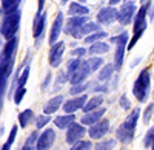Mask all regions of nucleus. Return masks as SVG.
<instances>
[{
    "instance_id": "obj_52",
    "label": "nucleus",
    "mask_w": 154,
    "mask_h": 150,
    "mask_svg": "<svg viewBox=\"0 0 154 150\" xmlns=\"http://www.w3.org/2000/svg\"><path fill=\"white\" fill-rule=\"evenodd\" d=\"M126 2H130V0H126Z\"/></svg>"
},
{
    "instance_id": "obj_28",
    "label": "nucleus",
    "mask_w": 154,
    "mask_h": 150,
    "mask_svg": "<svg viewBox=\"0 0 154 150\" xmlns=\"http://www.w3.org/2000/svg\"><path fill=\"white\" fill-rule=\"evenodd\" d=\"M19 5H20V0H2V9L6 14L19 9Z\"/></svg>"
},
{
    "instance_id": "obj_6",
    "label": "nucleus",
    "mask_w": 154,
    "mask_h": 150,
    "mask_svg": "<svg viewBox=\"0 0 154 150\" xmlns=\"http://www.w3.org/2000/svg\"><path fill=\"white\" fill-rule=\"evenodd\" d=\"M136 5L133 0H130V2H125L120 9L117 11V20L120 22V25H130L133 20H134V16H136Z\"/></svg>"
},
{
    "instance_id": "obj_30",
    "label": "nucleus",
    "mask_w": 154,
    "mask_h": 150,
    "mask_svg": "<svg viewBox=\"0 0 154 150\" xmlns=\"http://www.w3.org/2000/svg\"><path fill=\"white\" fill-rule=\"evenodd\" d=\"M116 147V141L114 139H105V141H100L96 144V150H112Z\"/></svg>"
},
{
    "instance_id": "obj_5",
    "label": "nucleus",
    "mask_w": 154,
    "mask_h": 150,
    "mask_svg": "<svg viewBox=\"0 0 154 150\" xmlns=\"http://www.w3.org/2000/svg\"><path fill=\"white\" fill-rule=\"evenodd\" d=\"M128 33H122L117 37H112L111 42L116 43V53H114V70H120L123 65V56L126 51V45H128Z\"/></svg>"
},
{
    "instance_id": "obj_40",
    "label": "nucleus",
    "mask_w": 154,
    "mask_h": 150,
    "mask_svg": "<svg viewBox=\"0 0 154 150\" xmlns=\"http://www.w3.org/2000/svg\"><path fill=\"white\" fill-rule=\"evenodd\" d=\"M37 138H38V135H37L35 132H32V133L28 136V139H26V142H25V144H28V145H34V144L37 142Z\"/></svg>"
},
{
    "instance_id": "obj_10",
    "label": "nucleus",
    "mask_w": 154,
    "mask_h": 150,
    "mask_svg": "<svg viewBox=\"0 0 154 150\" xmlns=\"http://www.w3.org/2000/svg\"><path fill=\"white\" fill-rule=\"evenodd\" d=\"M54 139H56V132H54L53 129H46V130L37 138L35 150H48L51 145H53Z\"/></svg>"
},
{
    "instance_id": "obj_7",
    "label": "nucleus",
    "mask_w": 154,
    "mask_h": 150,
    "mask_svg": "<svg viewBox=\"0 0 154 150\" xmlns=\"http://www.w3.org/2000/svg\"><path fill=\"white\" fill-rule=\"evenodd\" d=\"M63 53H65V43L62 40L56 42L51 45V49H49V65L53 68H57L62 62V57H63Z\"/></svg>"
},
{
    "instance_id": "obj_8",
    "label": "nucleus",
    "mask_w": 154,
    "mask_h": 150,
    "mask_svg": "<svg viewBox=\"0 0 154 150\" xmlns=\"http://www.w3.org/2000/svg\"><path fill=\"white\" fill-rule=\"evenodd\" d=\"M89 73H91V68H89L88 60H82L80 65H79V68H77V70L71 74L68 81L71 82V85H74V84H82V82L89 76Z\"/></svg>"
},
{
    "instance_id": "obj_32",
    "label": "nucleus",
    "mask_w": 154,
    "mask_h": 150,
    "mask_svg": "<svg viewBox=\"0 0 154 150\" xmlns=\"http://www.w3.org/2000/svg\"><path fill=\"white\" fill-rule=\"evenodd\" d=\"M93 148V144L89 142V141H83V139H80V141H77V142H74L72 144V147L69 148V150H91Z\"/></svg>"
},
{
    "instance_id": "obj_2",
    "label": "nucleus",
    "mask_w": 154,
    "mask_h": 150,
    "mask_svg": "<svg viewBox=\"0 0 154 150\" xmlns=\"http://www.w3.org/2000/svg\"><path fill=\"white\" fill-rule=\"evenodd\" d=\"M139 115H140V110L139 108H134L130 115L126 116V119L123 121L122 126H119L117 129V139L123 144H130L133 139H134V132H136V126H137V119H139Z\"/></svg>"
},
{
    "instance_id": "obj_41",
    "label": "nucleus",
    "mask_w": 154,
    "mask_h": 150,
    "mask_svg": "<svg viewBox=\"0 0 154 150\" xmlns=\"http://www.w3.org/2000/svg\"><path fill=\"white\" fill-rule=\"evenodd\" d=\"M16 135H17V127H12V129H11V133H9V138H8V141H6L9 145H12V142H14Z\"/></svg>"
},
{
    "instance_id": "obj_1",
    "label": "nucleus",
    "mask_w": 154,
    "mask_h": 150,
    "mask_svg": "<svg viewBox=\"0 0 154 150\" xmlns=\"http://www.w3.org/2000/svg\"><path fill=\"white\" fill-rule=\"evenodd\" d=\"M149 5H151V2H146V5H142L136 12L134 20H133V31H134V34H133V39L128 40V45H126L128 49H133V46L137 43V40L142 37V34L146 30V16H148Z\"/></svg>"
},
{
    "instance_id": "obj_25",
    "label": "nucleus",
    "mask_w": 154,
    "mask_h": 150,
    "mask_svg": "<svg viewBox=\"0 0 154 150\" xmlns=\"http://www.w3.org/2000/svg\"><path fill=\"white\" fill-rule=\"evenodd\" d=\"M102 104H103V97H102V96H96L93 99H89V101H86V104L83 105V110L88 113V111H91V110L99 108Z\"/></svg>"
},
{
    "instance_id": "obj_18",
    "label": "nucleus",
    "mask_w": 154,
    "mask_h": 150,
    "mask_svg": "<svg viewBox=\"0 0 154 150\" xmlns=\"http://www.w3.org/2000/svg\"><path fill=\"white\" fill-rule=\"evenodd\" d=\"M86 22H88L86 16H69V19L66 22V27H65V33L66 34H72L74 31H77Z\"/></svg>"
},
{
    "instance_id": "obj_9",
    "label": "nucleus",
    "mask_w": 154,
    "mask_h": 150,
    "mask_svg": "<svg viewBox=\"0 0 154 150\" xmlns=\"http://www.w3.org/2000/svg\"><path fill=\"white\" fill-rule=\"evenodd\" d=\"M108 130H109V121L102 118L100 121H97L96 124H93V126L89 127L88 133H89V136H91L93 139H100V138H103V136L108 133Z\"/></svg>"
},
{
    "instance_id": "obj_38",
    "label": "nucleus",
    "mask_w": 154,
    "mask_h": 150,
    "mask_svg": "<svg viewBox=\"0 0 154 150\" xmlns=\"http://www.w3.org/2000/svg\"><path fill=\"white\" fill-rule=\"evenodd\" d=\"M152 110H154V104H149L148 108L145 110V115H143V121H145V124L149 122V118H151V115H152Z\"/></svg>"
},
{
    "instance_id": "obj_3",
    "label": "nucleus",
    "mask_w": 154,
    "mask_h": 150,
    "mask_svg": "<svg viewBox=\"0 0 154 150\" xmlns=\"http://www.w3.org/2000/svg\"><path fill=\"white\" fill-rule=\"evenodd\" d=\"M149 71L148 70H142L140 74L137 76L134 85H133V94L136 96V99L139 102H143L146 101L148 97V90H149Z\"/></svg>"
},
{
    "instance_id": "obj_34",
    "label": "nucleus",
    "mask_w": 154,
    "mask_h": 150,
    "mask_svg": "<svg viewBox=\"0 0 154 150\" xmlns=\"http://www.w3.org/2000/svg\"><path fill=\"white\" fill-rule=\"evenodd\" d=\"M49 121H51L49 115H45V113H43L42 116H38V118L35 119V127H37V129H43Z\"/></svg>"
},
{
    "instance_id": "obj_37",
    "label": "nucleus",
    "mask_w": 154,
    "mask_h": 150,
    "mask_svg": "<svg viewBox=\"0 0 154 150\" xmlns=\"http://www.w3.org/2000/svg\"><path fill=\"white\" fill-rule=\"evenodd\" d=\"M25 93H26V88H25V87H17V91H16V94H14V102H16V104H20V102L23 101Z\"/></svg>"
},
{
    "instance_id": "obj_20",
    "label": "nucleus",
    "mask_w": 154,
    "mask_h": 150,
    "mask_svg": "<svg viewBox=\"0 0 154 150\" xmlns=\"http://www.w3.org/2000/svg\"><path fill=\"white\" fill-rule=\"evenodd\" d=\"M62 102H63V97H62V96H56V97H53V99H49V101L45 104V107H43V113H45V115H53V113H56V111L62 107Z\"/></svg>"
},
{
    "instance_id": "obj_19",
    "label": "nucleus",
    "mask_w": 154,
    "mask_h": 150,
    "mask_svg": "<svg viewBox=\"0 0 154 150\" xmlns=\"http://www.w3.org/2000/svg\"><path fill=\"white\" fill-rule=\"evenodd\" d=\"M46 27V12H37V16L34 19V25H32V34L35 39L42 36V33L45 31Z\"/></svg>"
},
{
    "instance_id": "obj_27",
    "label": "nucleus",
    "mask_w": 154,
    "mask_h": 150,
    "mask_svg": "<svg viewBox=\"0 0 154 150\" xmlns=\"http://www.w3.org/2000/svg\"><path fill=\"white\" fill-rule=\"evenodd\" d=\"M114 73V65L112 64H106V65H102V70L99 73V81H106L112 76Z\"/></svg>"
},
{
    "instance_id": "obj_15",
    "label": "nucleus",
    "mask_w": 154,
    "mask_h": 150,
    "mask_svg": "<svg viewBox=\"0 0 154 150\" xmlns=\"http://www.w3.org/2000/svg\"><path fill=\"white\" fill-rule=\"evenodd\" d=\"M63 30V12H59L54 19V23H53V28H51V33H49V43L53 45L59 40V36Z\"/></svg>"
},
{
    "instance_id": "obj_12",
    "label": "nucleus",
    "mask_w": 154,
    "mask_h": 150,
    "mask_svg": "<svg viewBox=\"0 0 154 150\" xmlns=\"http://www.w3.org/2000/svg\"><path fill=\"white\" fill-rule=\"evenodd\" d=\"M17 43H19V39H17L16 36H14V37H11V39H8V42H6L5 46H3L2 56H0V64H5V62L14 59L16 49H17Z\"/></svg>"
},
{
    "instance_id": "obj_29",
    "label": "nucleus",
    "mask_w": 154,
    "mask_h": 150,
    "mask_svg": "<svg viewBox=\"0 0 154 150\" xmlns=\"http://www.w3.org/2000/svg\"><path fill=\"white\" fill-rule=\"evenodd\" d=\"M80 62H82V59H79V57H72V59H69V60H68V65H66V74H68V79H69L71 74H72L77 68H79Z\"/></svg>"
},
{
    "instance_id": "obj_24",
    "label": "nucleus",
    "mask_w": 154,
    "mask_h": 150,
    "mask_svg": "<svg viewBox=\"0 0 154 150\" xmlns=\"http://www.w3.org/2000/svg\"><path fill=\"white\" fill-rule=\"evenodd\" d=\"M34 118V111L31 110V108H26L25 111H22V113L19 115V126L22 127V129H25L28 126V124L31 122V119Z\"/></svg>"
},
{
    "instance_id": "obj_47",
    "label": "nucleus",
    "mask_w": 154,
    "mask_h": 150,
    "mask_svg": "<svg viewBox=\"0 0 154 150\" xmlns=\"http://www.w3.org/2000/svg\"><path fill=\"white\" fill-rule=\"evenodd\" d=\"M9 147H11V145H9L8 142H5V145L2 147V150H9Z\"/></svg>"
},
{
    "instance_id": "obj_44",
    "label": "nucleus",
    "mask_w": 154,
    "mask_h": 150,
    "mask_svg": "<svg viewBox=\"0 0 154 150\" xmlns=\"http://www.w3.org/2000/svg\"><path fill=\"white\" fill-rule=\"evenodd\" d=\"M43 6H45V0H38V12L43 11Z\"/></svg>"
},
{
    "instance_id": "obj_46",
    "label": "nucleus",
    "mask_w": 154,
    "mask_h": 150,
    "mask_svg": "<svg viewBox=\"0 0 154 150\" xmlns=\"http://www.w3.org/2000/svg\"><path fill=\"white\" fill-rule=\"evenodd\" d=\"M22 150H35V147H34V145H28V144H25V147H23Z\"/></svg>"
},
{
    "instance_id": "obj_23",
    "label": "nucleus",
    "mask_w": 154,
    "mask_h": 150,
    "mask_svg": "<svg viewBox=\"0 0 154 150\" xmlns=\"http://www.w3.org/2000/svg\"><path fill=\"white\" fill-rule=\"evenodd\" d=\"M88 12H89V9L86 6H83L82 3H79V2H72L68 8L69 16H86Z\"/></svg>"
},
{
    "instance_id": "obj_17",
    "label": "nucleus",
    "mask_w": 154,
    "mask_h": 150,
    "mask_svg": "<svg viewBox=\"0 0 154 150\" xmlns=\"http://www.w3.org/2000/svg\"><path fill=\"white\" fill-rule=\"evenodd\" d=\"M99 30H100V25H99V23H96V22H86V23H83L77 31H74L71 36L75 37V39H82V37L91 34V33H94V31H99Z\"/></svg>"
},
{
    "instance_id": "obj_39",
    "label": "nucleus",
    "mask_w": 154,
    "mask_h": 150,
    "mask_svg": "<svg viewBox=\"0 0 154 150\" xmlns=\"http://www.w3.org/2000/svg\"><path fill=\"white\" fill-rule=\"evenodd\" d=\"M86 53H88V51H86L85 48H75V49H72V53H71V54H72L74 57H83Z\"/></svg>"
},
{
    "instance_id": "obj_42",
    "label": "nucleus",
    "mask_w": 154,
    "mask_h": 150,
    "mask_svg": "<svg viewBox=\"0 0 154 150\" xmlns=\"http://www.w3.org/2000/svg\"><path fill=\"white\" fill-rule=\"evenodd\" d=\"M6 79H8V78L0 76V97H2V94H3L5 90H6Z\"/></svg>"
},
{
    "instance_id": "obj_35",
    "label": "nucleus",
    "mask_w": 154,
    "mask_h": 150,
    "mask_svg": "<svg viewBox=\"0 0 154 150\" xmlns=\"http://www.w3.org/2000/svg\"><path fill=\"white\" fill-rule=\"evenodd\" d=\"M152 142H154V127H151V129L148 130V133H146V136H145V139H143V145L148 148V147L152 145Z\"/></svg>"
},
{
    "instance_id": "obj_51",
    "label": "nucleus",
    "mask_w": 154,
    "mask_h": 150,
    "mask_svg": "<svg viewBox=\"0 0 154 150\" xmlns=\"http://www.w3.org/2000/svg\"><path fill=\"white\" fill-rule=\"evenodd\" d=\"M151 148H152V150H154V142H152V145H151Z\"/></svg>"
},
{
    "instance_id": "obj_48",
    "label": "nucleus",
    "mask_w": 154,
    "mask_h": 150,
    "mask_svg": "<svg viewBox=\"0 0 154 150\" xmlns=\"http://www.w3.org/2000/svg\"><path fill=\"white\" fill-rule=\"evenodd\" d=\"M77 2H79V3H85V2H86V0H77Z\"/></svg>"
},
{
    "instance_id": "obj_21",
    "label": "nucleus",
    "mask_w": 154,
    "mask_h": 150,
    "mask_svg": "<svg viewBox=\"0 0 154 150\" xmlns=\"http://www.w3.org/2000/svg\"><path fill=\"white\" fill-rule=\"evenodd\" d=\"M108 49H109V45H108L106 42L97 40V42L91 43L89 49H86V51L91 54V56H99V54H105V53H108Z\"/></svg>"
},
{
    "instance_id": "obj_4",
    "label": "nucleus",
    "mask_w": 154,
    "mask_h": 150,
    "mask_svg": "<svg viewBox=\"0 0 154 150\" xmlns=\"http://www.w3.org/2000/svg\"><path fill=\"white\" fill-rule=\"evenodd\" d=\"M20 17H22V12L19 9L12 11V12H8L3 23H2V36L5 39H11L14 37L16 33L19 31V25H20Z\"/></svg>"
},
{
    "instance_id": "obj_26",
    "label": "nucleus",
    "mask_w": 154,
    "mask_h": 150,
    "mask_svg": "<svg viewBox=\"0 0 154 150\" xmlns=\"http://www.w3.org/2000/svg\"><path fill=\"white\" fill-rule=\"evenodd\" d=\"M108 34L105 33V31H94V33H91V34H88V36H85V42L86 43H94V42H97V40H102V39H105Z\"/></svg>"
},
{
    "instance_id": "obj_13",
    "label": "nucleus",
    "mask_w": 154,
    "mask_h": 150,
    "mask_svg": "<svg viewBox=\"0 0 154 150\" xmlns=\"http://www.w3.org/2000/svg\"><path fill=\"white\" fill-rule=\"evenodd\" d=\"M114 20H117V9L114 6H105L97 12V22L102 25H109Z\"/></svg>"
},
{
    "instance_id": "obj_49",
    "label": "nucleus",
    "mask_w": 154,
    "mask_h": 150,
    "mask_svg": "<svg viewBox=\"0 0 154 150\" xmlns=\"http://www.w3.org/2000/svg\"><path fill=\"white\" fill-rule=\"evenodd\" d=\"M69 2V0H62V3H68Z\"/></svg>"
},
{
    "instance_id": "obj_22",
    "label": "nucleus",
    "mask_w": 154,
    "mask_h": 150,
    "mask_svg": "<svg viewBox=\"0 0 154 150\" xmlns=\"http://www.w3.org/2000/svg\"><path fill=\"white\" fill-rule=\"evenodd\" d=\"M74 121H75L74 113H66L63 116H57L54 122H56V127H59V129H68Z\"/></svg>"
},
{
    "instance_id": "obj_36",
    "label": "nucleus",
    "mask_w": 154,
    "mask_h": 150,
    "mask_svg": "<svg viewBox=\"0 0 154 150\" xmlns=\"http://www.w3.org/2000/svg\"><path fill=\"white\" fill-rule=\"evenodd\" d=\"M86 90V85L82 82V84H74L71 88H69V94H79V93H83Z\"/></svg>"
},
{
    "instance_id": "obj_31",
    "label": "nucleus",
    "mask_w": 154,
    "mask_h": 150,
    "mask_svg": "<svg viewBox=\"0 0 154 150\" xmlns=\"http://www.w3.org/2000/svg\"><path fill=\"white\" fill-rule=\"evenodd\" d=\"M89 64V68H91V71H96V70H100L102 65H103V59L99 57V56H93L91 59L88 60Z\"/></svg>"
},
{
    "instance_id": "obj_16",
    "label": "nucleus",
    "mask_w": 154,
    "mask_h": 150,
    "mask_svg": "<svg viewBox=\"0 0 154 150\" xmlns=\"http://www.w3.org/2000/svg\"><path fill=\"white\" fill-rule=\"evenodd\" d=\"M105 108L103 107H99L96 110H91V111H88V113L82 118V124L83 126H93V124H96L97 121H100L102 118L105 116Z\"/></svg>"
},
{
    "instance_id": "obj_50",
    "label": "nucleus",
    "mask_w": 154,
    "mask_h": 150,
    "mask_svg": "<svg viewBox=\"0 0 154 150\" xmlns=\"http://www.w3.org/2000/svg\"><path fill=\"white\" fill-rule=\"evenodd\" d=\"M140 2H142V5H145V0H140Z\"/></svg>"
},
{
    "instance_id": "obj_33",
    "label": "nucleus",
    "mask_w": 154,
    "mask_h": 150,
    "mask_svg": "<svg viewBox=\"0 0 154 150\" xmlns=\"http://www.w3.org/2000/svg\"><path fill=\"white\" fill-rule=\"evenodd\" d=\"M28 76H29V67L26 65L23 68V71L20 73V76H19L17 87H25V84H26V81H28Z\"/></svg>"
},
{
    "instance_id": "obj_14",
    "label": "nucleus",
    "mask_w": 154,
    "mask_h": 150,
    "mask_svg": "<svg viewBox=\"0 0 154 150\" xmlns=\"http://www.w3.org/2000/svg\"><path fill=\"white\" fill-rule=\"evenodd\" d=\"M88 101V96L86 94H82V96H77L74 99H69L68 102L63 104V111H66V113H74V111L83 108V105L86 104Z\"/></svg>"
},
{
    "instance_id": "obj_45",
    "label": "nucleus",
    "mask_w": 154,
    "mask_h": 150,
    "mask_svg": "<svg viewBox=\"0 0 154 150\" xmlns=\"http://www.w3.org/2000/svg\"><path fill=\"white\" fill-rule=\"evenodd\" d=\"M108 2H109V5H111V6H114V5H117V3L123 2V0H108Z\"/></svg>"
},
{
    "instance_id": "obj_11",
    "label": "nucleus",
    "mask_w": 154,
    "mask_h": 150,
    "mask_svg": "<svg viewBox=\"0 0 154 150\" xmlns=\"http://www.w3.org/2000/svg\"><path fill=\"white\" fill-rule=\"evenodd\" d=\"M86 130H85V126H80V124H75V121L68 127V132H66V142L68 144H74L77 141H80L83 136H85Z\"/></svg>"
},
{
    "instance_id": "obj_43",
    "label": "nucleus",
    "mask_w": 154,
    "mask_h": 150,
    "mask_svg": "<svg viewBox=\"0 0 154 150\" xmlns=\"http://www.w3.org/2000/svg\"><path fill=\"white\" fill-rule=\"evenodd\" d=\"M120 107L125 108V110H130V101H128L126 96H122L120 97Z\"/></svg>"
}]
</instances>
